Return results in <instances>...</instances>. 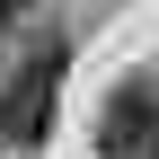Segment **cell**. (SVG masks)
I'll list each match as a JSON object with an SVG mask.
<instances>
[{
	"label": "cell",
	"mask_w": 159,
	"mask_h": 159,
	"mask_svg": "<svg viewBox=\"0 0 159 159\" xmlns=\"http://www.w3.org/2000/svg\"><path fill=\"white\" fill-rule=\"evenodd\" d=\"M53 97H62V35H44L27 71L0 80V142L9 150H35L53 133Z\"/></svg>",
	"instance_id": "obj_1"
},
{
	"label": "cell",
	"mask_w": 159,
	"mask_h": 159,
	"mask_svg": "<svg viewBox=\"0 0 159 159\" xmlns=\"http://www.w3.org/2000/svg\"><path fill=\"white\" fill-rule=\"evenodd\" d=\"M89 142H97V159H159V80H142V71L115 80Z\"/></svg>",
	"instance_id": "obj_2"
},
{
	"label": "cell",
	"mask_w": 159,
	"mask_h": 159,
	"mask_svg": "<svg viewBox=\"0 0 159 159\" xmlns=\"http://www.w3.org/2000/svg\"><path fill=\"white\" fill-rule=\"evenodd\" d=\"M18 18H27V0H0V35H9V27H18Z\"/></svg>",
	"instance_id": "obj_3"
}]
</instances>
